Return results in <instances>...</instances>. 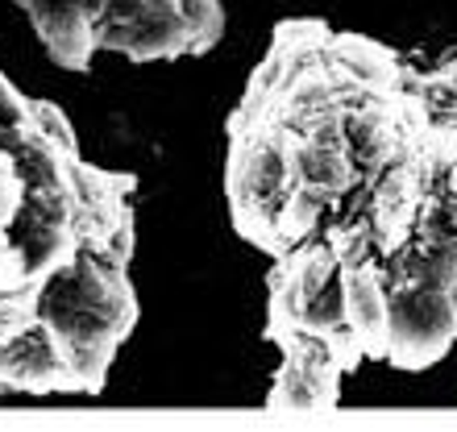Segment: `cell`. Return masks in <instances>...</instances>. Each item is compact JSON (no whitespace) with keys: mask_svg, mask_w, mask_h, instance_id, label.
I'll return each instance as SVG.
<instances>
[{"mask_svg":"<svg viewBox=\"0 0 457 432\" xmlns=\"http://www.w3.org/2000/svg\"><path fill=\"white\" fill-rule=\"evenodd\" d=\"M391 291V336H386V361L403 370H420L436 361L457 341V300L424 283H395Z\"/></svg>","mask_w":457,"mask_h":432,"instance_id":"obj_1","label":"cell"},{"mask_svg":"<svg viewBox=\"0 0 457 432\" xmlns=\"http://www.w3.org/2000/svg\"><path fill=\"white\" fill-rule=\"evenodd\" d=\"M341 291H345V320L366 358H386L391 336V291H386V262L361 258L341 266Z\"/></svg>","mask_w":457,"mask_h":432,"instance_id":"obj_2","label":"cell"},{"mask_svg":"<svg viewBox=\"0 0 457 432\" xmlns=\"http://www.w3.org/2000/svg\"><path fill=\"white\" fill-rule=\"evenodd\" d=\"M0 383L21 386V391H62V386H75L59 336L50 333L46 320L29 324L12 341H0Z\"/></svg>","mask_w":457,"mask_h":432,"instance_id":"obj_3","label":"cell"},{"mask_svg":"<svg viewBox=\"0 0 457 432\" xmlns=\"http://www.w3.org/2000/svg\"><path fill=\"white\" fill-rule=\"evenodd\" d=\"M29 129L42 133V137H46L54 150H62L71 162L79 158V142H75L71 125H67V117H62L54 104H46V100H29Z\"/></svg>","mask_w":457,"mask_h":432,"instance_id":"obj_4","label":"cell"}]
</instances>
